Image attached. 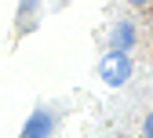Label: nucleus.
Segmentation results:
<instances>
[{"mask_svg": "<svg viewBox=\"0 0 153 138\" xmlns=\"http://www.w3.org/2000/svg\"><path fill=\"white\" fill-rule=\"evenodd\" d=\"M99 76H102V84H109V87L128 84V76H131V58H128V51H113L109 47V55L99 62Z\"/></svg>", "mask_w": 153, "mask_h": 138, "instance_id": "1", "label": "nucleus"}, {"mask_svg": "<svg viewBox=\"0 0 153 138\" xmlns=\"http://www.w3.org/2000/svg\"><path fill=\"white\" fill-rule=\"evenodd\" d=\"M51 131H55V116L48 109H36L22 124V138H51Z\"/></svg>", "mask_w": 153, "mask_h": 138, "instance_id": "2", "label": "nucleus"}, {"mask_svg": "<svg viewBox=\"0 0 153 138\" xmlns=\"http://www.w3.org/2000/svg\"><path fill=\"white\" fill-rule=\"evenodd\" d=\"M109 47L113 51H131L135 47V26L131 22H117L113 33H109Z\"/></svg>", "mask_w": 153, "mask_h": 138, "instance_id": "3", "label": "nucleus"}, {"mask_svg": "<svg viewBox=\"0 0 153 138\" xmlns=\"http://www.w3.org/2000/svg\"><path fill=\"white\" fill-rule=\"evenodd\" d=\"M142 138H153V113L142 120Z\"/></svg>", "mask_w": 153, "mask_h": 138, "instance_id": "4", "label": "nucleus"}, {"mask_svg": "<svg viewBox=\"0 0 153 138\" xmlns=\"http://www.w3.org/2000/svg\"><path fill=\"white\" fill-rule=\"evenodd\" d=\"M33 7H36V0H22V15H26V11H33Z\"/></svg>", "mask_w": 153, "mask_h": 138, "instance_id": "5", "label": "nucleus"}, {"mask_svg": "<svg viewBox=\"0 0 153 138\" xmlns=\"http://www.w3.org/2000/svg\"><path fill=\"white\" fill-rule=\"evenodd\" d=\"M128 4H135V7H146V4H149V0H128Z\"/></svg>", "mask_w": 153, "mask_h": 138, "instance_id": "6", "label": "nucleus"}]
</instances>
